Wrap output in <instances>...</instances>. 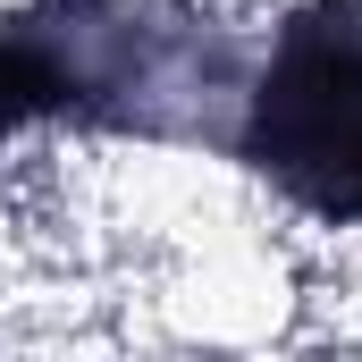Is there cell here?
Here are the masks:
<instances>
[{
	"label": "cell",
	"mask_w": 362,
	"mask_h": 362,
	"mask_svg": "<svg viewBox=\"0 0 362 362\" xmlns=\"http://www.w3.org/2000/svg\"><path fill=\"white\" fill-rule=\"evenodd\" d=\"M236 152L329 228H362V0H303L245 93Z\"/></svg>",
	"instance_id": "cell-1"
},
{
	"label": "cell",
	"mask_w": 362,
	"mask_h": 362,
	"mask_svg": "<svg viewBox=\"0 0 362 362\" xmlns=\"http://www.w3.org/2000/svg\"><path fill=\"white\" fill-rule=\"evenodd\" d=\"M169 76V34L135 0H51L0 17V144L34 118H118L160 127L144 93Z\"/></svg>",
	"instance_id": "cell-2"
}]
</instances>
